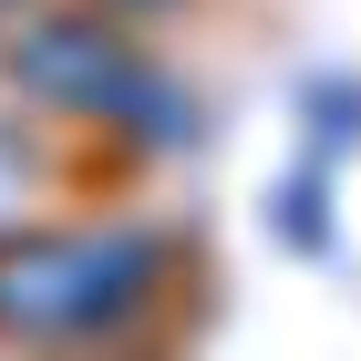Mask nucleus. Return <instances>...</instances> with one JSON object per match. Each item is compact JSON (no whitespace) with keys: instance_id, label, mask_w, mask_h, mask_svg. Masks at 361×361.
I'll return each mask as SVG.
<instances>
[{"instance_id":"f257e3e1","label":"nucleus","mask_w":361,"mask_h":361,"mask_svg":"<svg viewBox=\"0 0 361 361\" xmlns=\"http://www.w3.org/2000/svg\"><path fill=\"white\" fill-rule=\"evenodd\" d=\"M155 279L145 238H31L0 258V320L11 331H104Z\"/></svg>"},{"instance_id":"7ed1b4c3","label":"nucleus","mask_w":361,"mask_h":361,"mask_svg":"<svg viewBox=\"0 0 361 361\" xmlns=\"http://www.w3.org/2000/svg\"><path fill=\"white\" fill-rule=\"evenodd\" d=\"M21 196H31V145H21V135H0V217H11Z\"/></svg>"},{"instance_id":"f03ea898","label":"nucleus","mask_w":361,"mask_h":361,"mask_svg":"<svg viewBox=\"0 0 361 361\" xmlns=\"http://www.w3.org/2000/svg\"><path fill=\"white\" fill-rule=\"evenodd\" d=\"M21 83L42 93V104H62V114H124L145 73H135V52L104 42L93 21H42L21 42Z\"/></svg>"}]
</instances>
